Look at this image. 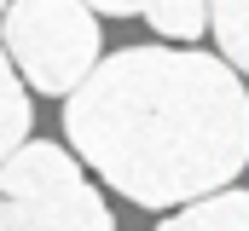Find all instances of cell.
Masks as SVG:
<instances>
[{"instance_id":"3","label":"cell","mask_w":249,"mask_h":231,"mask_svg":"<svg viewBox=\"0 0 249 231\" xmlns=\"http://www.w3.org/2000/svg\"><path fill=\"white\" fill-rule=\"evenodd\" d=\"M99 12L81 0H6L0 12V52L35 93L64 99L99 64Z\"/></svg>"},{"instance_id":"7","label":"cell","mask_w":249,"mask_h":231,"mask_svg":"<svg viewBox=\"0 0 249 231\" xmlns=\"http://www.w3.org/2000/svg\"><path fill=\"white\" fill-rule=\"evenodd\" d=\"M145 23H151L162 41H203V35H209L203 0H151V6H145Z\"/></svg>"},{"instance_id":"5","label":"cell","mask_w":249,"mask_h":231,"mask_svg":"<svg viewBox=\"0 0 249 231\" xmlns=\"http://www.w3.org/2000/svg\"><path fill=\"white\" fill-rule=\"evenodd\" d=\"M29 133H35V104H29V87H23V75L12 69V58L0 52V156H12Z\"/></svg>"},{"instance_id":"2","label":"cell","mask_w":249,"mask_h":231,"mask_svg":"<svg viewBox=\"0 0 249 231\" xmlns=\"http://www.w3.org/2000/svg\"><path fill=\"white\" fill-rule=\"evenodd\" d=\"M0 231H116V214L64 145L23 139L0 156Z\"/></svg>"},{"instance_id":"9","label":"cell","mask_w":249,"mask_h":231,"mask_svg":"<svg viewBox=\"0 0 249 231\" xmlns=\"http://www.w3.org/2000/svg\"><path fill=\"white\" fill-rule=\"evenodd\" d=\"M0 12H6V0H0Z\"/></svg>"},{"instance_id":"4","label":"cell","mask_w":249,"mask_h":231,"mask_svg":"<svg viewBox=\"0 0 249 231\" xmlns=\"http://www.w3.org/2000/svg\"><path fill=\"white\" fill-rule=\"evenodd\" d=\"M157 231H249V197L238 185H220V191H209V197L180 202Z\"/></svg>"},{"instance_id":"1","label":"cell","mask_w":249,"mask_h":231,"mask_svg":"<svg viewBox=\"0 0 249 231\" xmlns=\"http://www.w3.org/2000/svg\"><path fill=\"white\" fill-rule=\"evenodd\" d=\"M64 139L139 208H180L249 162L244 75L197 47H122L64 93Z\"/></svg>"},{"instance_id":"6","label":"cell","mask_w":249,"mask_h":231,"mask_svg":"<svg viewBox=\"0 0 249 231\" xmlns=\"http://www.w3.org/2000/svg\"><path fill=\"white\" fill-rule=\"evenodd\" d=\"M203 17L220 41V58L232 69H244L249 64V0H203Z\"/></svg>"},{"instance_id":"8","label":"cell","mask_w":249,"mask_h":231,"mask_svg":"<svg viewBox=\"0 0 249 231\" xmlns=\"http://www.w3.org/2000/svg\"><path fill=\"white\" fill-rule=\"evenodd\" d=\"M87 12H105V17H133V12H145L151 0H81Z\"/></svg>"}]
</instances>
